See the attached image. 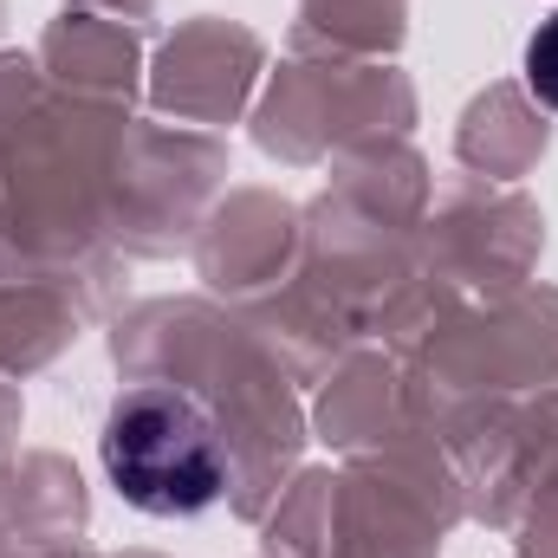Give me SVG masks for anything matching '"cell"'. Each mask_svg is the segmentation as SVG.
<instances>
[{"label": "cell", "instance_id": "cell-1", "mask_svg": "<svg viewBox=\"0 0 558 558\" xmlns=\"http://www.w3.org/2000/svg\"><path fill=\"white\" fill-rule=\"evenodd\" d=\"M105 481L149 520H195L234 487V441L215 403L182 384H137L111 403L98 435Z\"/></svg>", "mask_w": 558, "mask_h": 558}, {"label": "cell", "instance_id": "cell-2", "mask_svg": "<svg viewBox=\"0 0 558 558\" xmlns=\"http://www.w3.org/2000/svg\"><path fill=\"white\" fill-rule=\"evenodd\" d=\"M526 92L558 111V13L553 20H539V33L526 39Z\"/></svg>", "mask_w": 558, "mask_h": 558}]
</instances>
